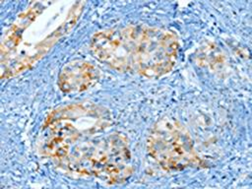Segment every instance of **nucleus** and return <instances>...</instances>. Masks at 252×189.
<instances>
[{
    "label": "nucleus",
    "mask_w": 252,
    "mask_h": 189,
    "mask_svg": "<svg viewBox=\"0 0 252 189\" xmlns=\"http://www.w3.org/2000/svg\"><path fill=\"white\" fill-rule=\"evenodd\" d=\"M178 37L171 31L147 25L106 29L94 33L90 48L94 56L124 73L158 79L175 65Z\"/></svg>",
    "instance_id": "f257e3e1"
},
{
    "label": "nucleus",
    "mask_w": 252,
    "mask_h": 189,
    "mask_svg": "<svg viewBox=\"0 0 252 189\" xmlns=\"http://www.w3.org/2000/svg\"><path fill=\"white\" fill-rule=\"evenodd\" d=\"M98 76V70L93 64L84 60H75L61 69L58 87L64 93L83 92L94 85Z\"/></svg>",
    "instance_id": "39448f33"
},
{
    "label": "nucleus",
    "mask_w": 252,
    "mask_h": 189,
    "mask_svg": "<svg viewBox=\"0 0 252 189\" xmlns=\"http://www.w3.org/2000/svg\"><path fill=\"white\" fill-rule=\"evenodd\" d=\"M147 150L157 163L165 170L204 168L205 160L195 150L187 128L174 118L158 119L147 138Z\"/></svg>",
    "instance_id": "20e7f679"
},
{
    "label": "nucleus",
    "mask_w": 252,
    "mask_h": 189,
    "mask_svg": "<svg viewBox=\"0 0 252 189\" xmlns=\"http://www.w3.org/2000/svg\"><path fill=\"white\" fill-rule=\"evenodd\" d=\"M81 138L55 162L63 169L108 184L126 181L134 171L127 138L120 133Z\"/></svg>",
    "instance_id": "f03ea898"
},
{
    "label": "nucleus",
    "mask_w": 252,
    "mask_h": 189,
    "mask_svg": "<svg viewBox=\"0 0 252 189\" xmlns=\"http://www.w3.org/2000/svg\"><path fill=\"white\" fill-rule=\"evenodd\" d=\"M112 123L109 111L93 103H73L54 109L42 125V153L57 160L81 138L103 132Z\"/></svg>",
    "instance_id": "7ed1b4c3"
}]
</instances>
